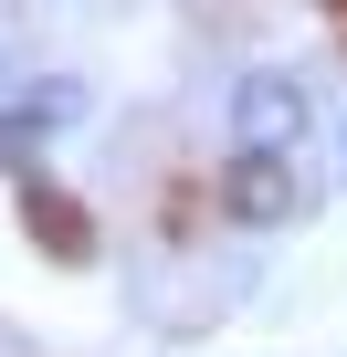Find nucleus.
<instances>
[{
  "instance_id": "f257e3e1",
  "label": "nucleus",
  "mask_w": 347,
  "mask_h": 357,
  "mask_svg": "<svg viewBox=\"0 0 347 357\" xmlns=\"http://www.w3.org/2000/svg\"><path fill=\"white\" fill-rule=\"evenodd\" d=\"M305 137H316V95H305V74L253 63V74L232 84V147H242V158H305Z\"/></svg>"
},
{
  "instance_id": "7ed1b4c3",
  "label": "nucleus",
  "mask_w": 347,
  "mask_h": 357,
  "mask_svg": "<svg viewBox=\"0 0 347 357\" xmlns=\"http://www.w3.org/2000/svg\"><path fill=\"white\" fill-rule=\"evenodd\" d=\"M43 147H53V126H43V116H0V168H22V178H32V158H43Z\"/></svg>"
},
{
  "instance_id": "f03ea898",
  "label": "nucleus",
  "mask_w": 347,
  "mask_h": 357,
  "mask_svg": "<svg viewBox=\"0 0 347 357\" xmlns=\"http://www.w3.org/2000/svg\"><path fill=\"white\" fill-rule=\"evenodd\" d=\"M305 200H316V190H305L295 158H242V147L221 158V221H242V231H295Z\"/></svg>"
}]
</instances>
